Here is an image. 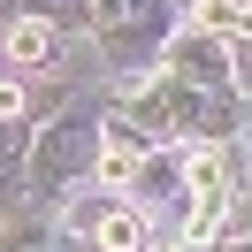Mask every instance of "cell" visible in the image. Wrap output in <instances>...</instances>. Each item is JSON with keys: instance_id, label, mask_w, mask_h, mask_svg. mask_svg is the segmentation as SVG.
Returning a JSON list of instances; mask_svg holds the SVG:
<instances>
[{"instance_id": "cell-10", "label": "cell", "mask_w": 252, "mask_h": 252, "mask_svg": "<svg viewBox=\"0 0 252 252\" xmlns=\"http://www.w3.org/2000/svg\"><path fill=\"white\" fill-rule=\"evenodd\" d=\"M168 252H191V245H168Z\"/></svg>"}, {"instance_id": "cell-8", "label": "cell", "mask_w": 252, "mask_h": 252, "mask_svg": "<svg viewBox=\"0 0 252 252\" xmlns=\"http://www.w3.org/2000/svg\"><path fill=\"white\" fill-rule=\"evenodd\" d=\"M0 252H38V237H31V229H16V237H8Z\"/></svg>"}, {"instance_id": "cell-2", "label": "cell", "mask_w": 252, "mask_h": 252, "mask_svg": "<svg viewBox=\"0 0 252 252\" xmlns=\"http://www.w3.org/2000/svg\"><path fill=\"white\" fill-rule=\"evenodd\" d=\"M168 69H176L184 84H199V92L221 84V46H214V31H184V38L168 46Z\"/></svg>"}, {"instance_id": "cell-1", "label": "cell", "mask_w": 252, "mask_h": 252, "mask_svg": "<svg viewBox=\"0 0 252 252\" xmlns=\"http://www.w3.org/2000/svg\"><path fill=\"white\" fill-rule=\"evenodd\" d=\"M69 221H77V229H92L107 252H145V221L123 214V206H77Z\"/></svg>"}, {"instance_id": "cell-3", "label": "cell", "mask_w": 252, "mask_h": 252, "mask_svg": "<svg viewBox=\"0 0 252 252\" xmlns=\"http://www.w3.org/2000/svg\"><path fill=\"white\" fill-rule=\"evenodd\" d=\"M69 168H77V130H69V123H54L46 138H38L31 184H38V191H62V184H69Z\"/></svg>"}, {"instance_id": "cell-7", "label": "cell", "mask_w": 252, "mask_h": 252, "mask_svg": "<svg viewBox=\"0 0 252 252\" xmlns=\"http://www.w3.org/2000/svg\"><path fill=\"white\" fill-rule=\"evenodd\" d=\"M8 115H23V84H8V77H0V123H8Z\"/></svg>"}, {"instance_id": "cell-9", "label": "cell", "mask_w": 252, "mask_h": 252, "mask_svg": "<svg viewBox=\"0 0 252 252\" xmlns=\"http://www.w3.org/2000/svg\"><path fill=\"white\" fill-rule=\"evenodd\" d=\"M8 8H54V0H0V16H8Z\"/></svg>"}, {"instance_id": "cell-4", "label": "cell", "mask_w": 252, "mask_h": 252, "mask_svg": "<svg viewBox=\"0 0 252 252\" xmlns=\"http://www.w3.org/2000/svg\"><path fill=\"white\" fill-rule=\"evenodd\" d=\"M0 46H8V62H54V46H62V38H54V23H38V16H16L8 23V31H0Z\"/></svg>"}, {"instance_id": "cell-6", "label": "cell", "mask_w": 252, "mask_h": 252, "mask_svg": "<svg viewBox=\"0 0 252 252\" xmlns=\"http://www.w3.org/2000/svg\"><path fill=\"white\" fill-rule=\"evenodd\" d=\"M138 168H145V145L130 138V123H107V153H99V176H107V184H130Z\"/></svg>"}, {"instance_id": "cell-5", "label": "cell", "mask_w": 252, "mask_h": 252, "mask_svg": "<svg viewBox=\"0 0 252 252\" xmlns=\"http://www.w3.org/2000/svg\"><path fill=\"white\" fill-rule=\"evenodd\" d=\"M191 31H221V38H252V0H191Z\"/></svg>"}]
</instances>
